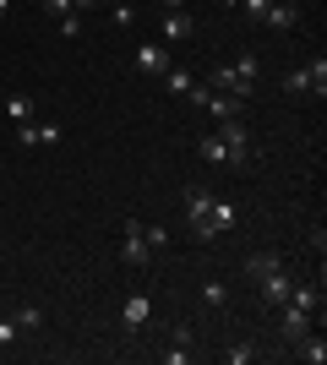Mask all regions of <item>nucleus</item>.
Wrapping results in <instances>:
<instances>
[{
	"mask_svg": "<svg viewBox=\"0 0 327 365\" xmlns=\"http://www.w3.org/2000/svg\"><path fill=\"white\" fill-rule=\"evenodd\" d=\"M104 0H71V11H98Z\"/></svg>",
	"mask_w": 327,
	"mask_h": 365,
	"instance_id": "cd10ccee",
	"label": "nucleus"
},
{
	"mask_svg": "<svg viewBox=\"0 0 327 365\" xmlns=\"http://www.w3.org/2000/svg\"><path fill=\"white\" fill-rule=\"evenodd\" d=\"M170 66H175L170 44H137V71H142V76H164Z\"/></svg>",
	"mask_w": 327,
	"mask_h": 365,
	"instance_id": "1a4fd4ad",
	"label": "nucleus"
},
{
	"mask_svg": "<svg viewBox=\"0 0 327 365\" xmlns=\"http://www.w3.org/2000/svg\"><path fill=\"white\" fill-rule=\"evenodd\" d=\"M142 235H147V245H153V257H158V251H170V229H164V224H142Z\"/></svg>",
	"mask_w": 327,
	"mask_h": 365,
	"instance_id": "4be33fe9",
	"label": "nucleus"
},
{
	"mask_svg": "<svg viewBox=\"0 0 327 365\" xmlns=\"http://www.w3.org/2000/svg\"><path fill=\"white\" fill-rule=\"evenodd\" d=\"M289 284H295V278H289V267H279V273H267L262 284H256V289H262V305H284Z\"/></svg>",
	"mask_w": 327,
	"mask_h": 365,
	"instance_id": "2eb2a0df",
	"label": "nucleus"
},
{
	"mask_svg": "<svg viewBox=\"0 0 327 365\" xmlns=\"http://www.w3.org/2000/svg\"><path fill=\"white\" fill-rule=\"evenodd\" d=\"M16 338H22V333H16V322L0 317V349H16Z\"/></svg>",
	"mask_w": 327,
	"mask_h": 365,
	"instance_id": "a878e982",
	"label": "nucleus"
},
{
	"mask_svg": "<svg viewBox=\"0 0 327 365\" xmlns=\"http://www.w3.org/2000/svg\"><path fill=\"white\" fill-rule=\"evenodd\" d=\"M158 33H164V44H186L191 33H197V22H191V11L180 6V11H164V28Z\"/></svg>",
	"mask_w": 327,
	"mask_h": 365,
	"instance_id": "f8f14e48",
	"label": "nucleus"
},
{
	"mask_svg": "<svg viewBox=\"0 0 327 365\" xmlns=\"http://www.w3.org/2000/svg\"><path fill=\"white\" fill-rule=\"evenodd\" d=\"M295 22H300V6H295V0H273V6L262 11V28H273V33H289Z\"/></svg>",
	"mask_w": 327,
	"mask_h": 365,
	"instance_id": "9b49d317",
	"label": "nucleus"
},
{
	"mask_svg": "<svg viewBox=\"0 0 327 365\" xmlns=\"http://www.w3.org/2000/svg\"><path fill=\"white\" fill-rule=\"evenodd\" d=\"M202 109L213 115V125H224V120H246V98H234V93H218V88H207Z\"/></svg>",
	"mask_w": 327,
	"mask_h": 365,
	"instance_id": "423d86ee",
	"label": "nucleus"
},
{
	"mask_svg": "<svg viewBox=\"0 0 327 365\" xmlns=\"http://www.w3.org/2000/svg\"><path fill=\"white\" fill-rule=\"evenodd\" d=\"M279 311H284V317H279V333H284V344H300V338H306V333L316 327V311H306V305H289V300H284Z\"/></svg>",
	"mask_w": 327,
	"mask_h": 365,
	"instance_id": "39448f33",
	"label": "nucleus"
},
{
	"mask_svg": "<svg viewBox=\"0 0 327 365\" xmlns=\"http://www.w3.org/2000/svg\"><path fill=\"white\" fill-rule=\"evenodd\" d=\"M11 322H16V333H38V327H44V311H38V305H11Z\"/></svg>",
	"mask_w": 327,
	"mask_h": 365,
	"instance_id": "f3484780",
	"label": "nucleus"
},
{
	"mask_svg": "<svg viewBox=\"0 0 327 365\" xmlns=\"http://www.w3.org/2000/svg\"><path fill=\"white\" fill-rule=\"evenodd\" d=\"M279 267H284L279 251H251V257H246V278H251V284H262V278L279 273Z\"/></svg>",
	"mask_w": 327,
	"mask_h": 365,
	"instance_id": "4468645a",
	"label": "nucleus"
},
{
	"mask_svg": "<svg viewBox=\"0 0 327 365\" xmlns=\"http://www.w3.org/2000/svg\"><path fill=\"white\" fill-rule=\"evenodd\" d=\"M191 354H197V349H191V344H180V338H170V349L158 354V360H164V365H186Z\"/></svg>",
	"mask_w": 327,
	"mask_h": 365,
	"instance_id": "412c9836",
	"label": "nucleus"
},
{
	"mask_svg": "<svg viewBox=\"0 0 327 365\" xmlns=\"http://www.w3.org/2000/svg\"><path fill=\"white\" fill-rule=\"evenodd\" d=\"M11 6H16V0H0V22H6V16H11Z\"/></svg>",
	"mask_w": 327,
	"mask_h": 365,
	"instance_id": "c756f323",
	"label": "nucleus"
},
{
	"mask_svg": "<svg viewBox=\"0 0 327 365\" xmlns=\"http://www.w3.org/2000/svg\"><path fill=\"white\" fill-rule=\"evenodd\" d=\"M147 322H153V300H147V294H125V305H120V327H125V338H137Z\"/></svg>",
	"mask_w": 327,
	"mask_h": 365,
	"instance_id": "0eeeda50",
	"label": "nucleus"
},
{
	"mask_svg": "<svg viewBox=\"0 0 327 365\" xmlns=\"http://www.w3.org/2000/svg\"><path fill=\"white\" fill-rule=\"evenodd\" d=\"M61 33H66V38H82V11H71V16H61Z\"/></svg>",
	"mask_w": 327,
	"mask_h": 365,
	"instance_id": "bb28decb",
	"label": "nucleus"
},
{
	"mask_svg": "<svg viewBox=\"0 0 327 365\" xmlns=\"http://www.w3.org/2000/svg\"><path fill=\"white\" fill-rule=\"evenodd\" d=\"M295 354H300L306 365H322V360H327V338H322V333H306V338L295 344Z\"/></svg>",
	"mask_w": 327,
	"mask_h": 365,
	"instance_id": "dca6fc26",
	"label": "nucleus"
},
{
	"mask_svg": "<svg viewBox=\"0 0 327 365\" xmlns=\"http://www.w3.org/2000/svg\"><path fill=\"white\" fill-rule=\"evenodd\" d=\"M11 137H16V148H61V125L55 120H28V125H11Z\"/></svg>",
	"mask_w": 327,
	"mask_h": 365,
	"instance_id": "20e7f679",
	"label": "nucleus"
},
{
	"mask_svg": "<svg viewBox=\"0 0 327 365\" xmlns=\"http://www.w3.org/2000/svg\"><path fill=\"white\" fill-rule=\"evenodd\" d=\"M224 360H229V365H251L256 349H251V344H234V349H224Z\"/></svg>",
	"mask_w": 327,
	"mask_h": 365,
	"instance_id": "b1692460",
	"label": "nucleus"
},
{
	"mask_svg": "<svg viewBox=\"0 0 327 365\" xmlns=\"http://www.w3.org/2000/svg\"><path fill=\"white\" fill-rule=\"evenodd\" d=\"M109 16H115V28H131V22H137V6H125V0H115V6H109Z\"/></svg>",
	"mask_w": 327,
	"mask_h": 365,
	"instance_id": "5701e85b",
	"label": "nucleus"
},
{
	"mask_svg": "<svg viewBox=\"0 0 327 365\" xmlns=\"http://www.w3.org/2000/svg\"><path fill=\"white\" fill-rule=\"evenodd\" d=\"M6 120H11V125L33 120V98H28V93H11V98H6Z\"/></svg>",
	"mask_w": 327,
	"mask_h": 365,
	"instance_id": "6ab92c4d",
	"label": "nucleus"
},
{
	"mask_svg": "<svg viewBox=\"0 0 327 365\" xmlns=\"http://www.w3.org/2000/svg\"><path fill=\"white\" fill-rule=\"evenodd\" d=\"M207 207H213V191L191 185L186 191V229H191V240H202V245H207Z\"/></svg>",
	"mask_w": 327,
	"mask_h": 365,
	"instance_id": "7ed1b4c3",
	"label": "nucleus"
},
{
	"mask_svg": "<svg viewBox=\"0 0 327 365\" xmlns=\"http://www.w3.org/2000/svg\"><path fill=\"white\" fill-rule=\"evenodd\" d=\"M158 6H164V11H180V6H186V0H158Z\"/></svg>",
	"mask_w": 327,
	"mask_h": 365,
	"instance_id": "c85d7f7f",
	"label": "nucleus"
},
{
	"mask_svg": "<svg viewBox=\"0 0 327 365\" xmlns=\"http://www.w3.org/2000/svg\"><path fill=\"white\" fill-rule=\"evenodd\" d=\"M224 300H229V284H224V278H207V284H202V305H213V311H218Z\"/></svg>",
	"mask_w": 327,
	"mask_h": 365,
	"instance_id": "aec40b11",
	"label": "nucleus"
},
{
	"mask_svg": "<svg viewBox=\"0 0 327 365\" xmlns=\"http://www.w3.org/2000/svg\"><path fill=\"white\" fill-rule=\"evenodd\" d=\"M158 82H164V93H175V98H186V88H191V82H197V76H191L186 66H170V71L158 76Z\"/></svg>",
	"mask_w": 327,
	"mask_h": 365,
	"instance_id": "a211bd4d",
	"label": "nucleus"
},
{
	"mask_svg": "<svg viewBox=\"0 0 327 365\" xmlns=\"http://www.w3.org/2000/svg\"><path fill=\"white\" fill-rule=\"evenodd\" d=\"M284 93H316V98H322V93H327V61L316 55V61L295 66V71L284 76Z\"/></svg>",
	"mask_w": 327,
	"mask_h": 365,
	"instance_id": "f03ea898",
	"label": "nucleus"
},
{
	"mask_svg": "<svg viewBox=\"0 0 327 365\" xmlns=\"http://www.w3.org/2000/svg\"><path fill=\"white\" fill-rule=\"evenodd\" d=\"M120 262L131 267V273H147V267H153V245H147V235H142V218H125V229H120Z\"/></svg>",
	"mask_w": 327,
	"mask_h": 365,
	"instance_id": "f257e3e1",
	"label": "nucleus"
},
{
	"mask_svg": "<svg viewBox=\"0 0 327 365\" xmlns=\"http://www.w3.org/2000/svg\"><path fill=\"white\" fill-rule=\"evenodd\" d=\"M197 158H202V164H213V169H229V142L218 137V125L197 137Z\"/></svg>",
	"mask_w": 327,
	"mask_h": 365,
	"instance_id": "9d476101",
	"label": "nucleus"
},
{
	"mask_svg": "<svg viewBox=\"0 0 327 365\" xmlns=\"http://www.w3.org/2000/svg\"><path fill=\"white\" fill-rule=\"evenodd\" d=\"M0 180H6V175H0Z\"/></svg>",
	"mask_w": 327,
	"mask_h": 365,
	"instance_id": "7c9ffc66",
	"label": "nucleus"
},
{
	"mask_svg": "<svg viewBox=\"0 0 327 365\" xmlns=\"http://www.w3.org/2000/svg\"><path fill=\"white\" fill-rule=\"evenodd\" d=\"M38 11H44V16H55V22H61V16H71V0H38Z\"/></svg>",
	"mask_w": 327,
	"mask_h": 365,
	"instance_id": "393cba45",
	"label": "nucleus"
},
{
	"mask_svg": "<svg viewBox=\"0 0 327 365\" xmlns=\"http://www.w3.org/2000/svg\"><path fill=\"white\" fill-rule=\"evenodd\" d=\"M229 71H234V82L246 88V98H251L256 88H262V61H256V55H234V61H229Z\"/></svg>",
	"mask_w": 327,
	"mask_h": 365,
	"instance_id": "ddd939ff",
	"label": "nucleus"
},
{
	"mask_svg": "<svg viewBox=\"0 0 327 365\" xmlns=\"http://www.w3.org/2000/svg\"><path fill=\"white\" fill-rule=\"evenodd\" d=\"M234 224H240V207H234L229 197H213V207H207V240H218V235H229Z\"/></svg>",
	"mask_w": 327,
	"mask_h": 365,
	"instance_id": "6e6552de",
	"label": "nucleus"
}]
</instances>
